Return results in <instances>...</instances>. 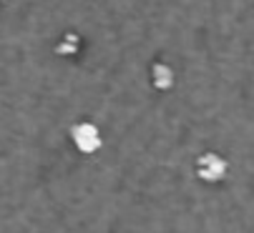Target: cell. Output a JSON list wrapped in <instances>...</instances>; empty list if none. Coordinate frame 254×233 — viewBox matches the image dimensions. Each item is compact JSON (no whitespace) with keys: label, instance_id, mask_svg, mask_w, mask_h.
Here are the masks:
<instances>
[{"label":"cell","instance_id":"obj_1","mask_svg":"<svg viewBox=\"0 0 254 233\" xmlns=\"http://www.w3.org/2000/svg\"><path fill=\"white\" fill-rule=\"evenodd\" d=\"M68 136H70V143H73V148H76L78 153H83V155H93V153H98L101 145H103L101 128H98L96 123H91V121H78V123H73V126H70V131H68Z\"/></svg>","mask_w":254,"mask_h":233},{"label":"cell","instance_id":"obj_2","mask_svg":"<svg viewBox=\"0 0 254 233\" xmlns=\"http://www.w3.org/2000/svg\"><path fill=\"white\" fill-rule=\"evenodd\" d=\"M227 161L219 153H201L196 158V176L204 183H219L227 176Z\"/></svg>","mask_w":254,"mask_h":233},{"label":"cell","instance_id":"obj_3","mask_svg":"<svg viewBox=\"0 0 254 233\" xmlns=\"http://www.w3.org/2000/svg\"><path fill=\"white\" fill-rule=\"evenodd\" d=\"M174 83H176V73H174V68H171L169 63L156 60V63L151 65V86H154L156 91L166 93V91L174 88Z\"/></svg>","mask_w":254,"mask_h":233},{"label":"cell","instance_id":"obj_4","mask_svg":"<svg viewBox=\"0 0 254 233\" xmlns=\"http://www.w3.org/2000/svg\"><path fill=\"white\" fill-rule=\"evenodd\" d=\"M76 53H81V35L78 33H65L61 41L56 43V55L73 58Z\"/></svg>","mask_w":254,"mask_h":233},{"label":"cell","instance_id":"obj_5","mask_svg":"<svg viewBox=\"0 0 254 233\" xmlns=\"http://www.w3.org/2000/svg\"><path fill=\"white\" fill-rule=\"evenodd\" d=\"M0 3H8V0H0Z\"/></svg>","mask_w":254,"mask_h":233}]
</instances>
